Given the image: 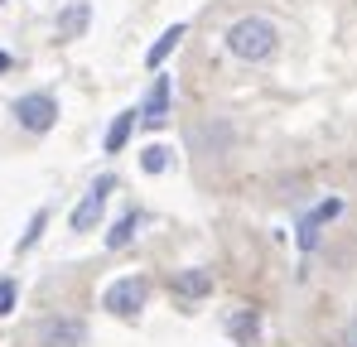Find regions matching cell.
I'll return each mask as SVG.
<instances>
[{"label":"cell","instance_id":"obj_1","mask_svg":"<svg viewBox=\"0 0 357 347\" xmlns=\"http://www.w3.org/2000/svg\"><path fill=\"white\" fill-rule=\"evenodd\" d=\"M222 44H227V54L241 58V63H266V58H275V49H280V29H275L266 15H241V20L227 24Z\"/></svg>","mask_w":357,"mask_h":347},{"label":"cell","instance_id":"obj_2","mask_svg":"<svg viewBox=\"0 0 357 347\" xmlns=\"http://www.w3.org/2000/svg\"><path fill=\"white\" fill-rule=\"evenodd\" d=\"M10 116H15L20 130H29V135H49V130L59 125V97H54V92H24V97H15Z\"/></svg>","mask_w":357,"mask_h":347},{"label":"cell","instance_id":"obj_3","mask_svg":"<svg viewBox=\"0 0 357 347\" xmlns=\"http://www.w3.org/2000/svg\"><path fill=\"white\" fill-rule=\"evenodd\" d=\"M92 328L82 318H68V314H54V318H39L34 323V343L39 347H87Z\"/></svg>","mask_w":357,"mask_h":347},{"label":"cell","instance_id":"obj_4","mask_svg":"<svg viewBox=\"0 0 357 347\" xmlns=\"http://www.w3.org/2000/svg\"><path fill=\"white\" fill-rule=\"evenodd\" d=\"M112 188H116V178H112V174H102V178H97V183L82 193V203L73 208L68 227H73V231H97L102 213H107V198H112Z\"/></svg>","mask_w":357,"mask_h":347},{"label":"cell","instance_id":"obj_5","mask_svg":"<svg viewBox=\"0 0 357 347\" xmlns=\"http://www.w3.org/2000/svg\"><path fill=\"white\" fill-rule=\"evenodd\" d=\"M145 299H150V285H145L140 275H126L116 285H107V294H102L107 314H116V318H135V314L145 309Z\"/></svg>","mask_w":357,"mask_h":347},{"label":"cell","instance_id":"obj_6","mask_svg":"<svg viewBox=\"0 0 357 347\" xmlns=\"http://www.w3.org/2000/svg\"><path fill=\"white\" fill-rule=\"evenodd\" d=\"M338 213H343V198H324V203L299 222V246H304V251H314V246H319V227H324V222H333Z\"/></svg>","mask_w":357,"mask_h":347},{"label":"cell","instance_id":"obj_7","mask_svg":"<svg viewBox=\"0 0 357 347\" xmlns=\"http://www.w3.org/2000/svg\"><path fill=\"white\" fill-rule=\"evenodd\" d=\"M92 29V0H68L59 10V39H82Z\"/></svg>","mask_w":357,"mask_h":347},{"label":"cell","instance_id":"obj_8","mask_svg":"<svg viewBox=\"0 0 357 347\" xmlns=\"http://www.w3.org/2000/svg\"><path fill=\"white\" fill-rule=\"evenodd\" d=\"M140 121L145 125H165L169 121V77L165 72H155V87H150V97L140 107Z\"/></svg>","mask_w":357,"mask_h":347},{"label":"cell","instance_id":"obj_9","mask_svg":"<svg viewBox=\"0 0 357 347\" xmlns=\"http://www.w3.org/2000/svg\"><path fill=\"white\" fill-rule=\"evenodd\" d=\"M193 145L218 160V155H227V145H232V125H227V121H208L203 130H193Z\"/></svg>","mask_w":357,"mask_h":347},{"label":"cell","instance_id":"obj_10","mask_svg":"<svg viewBox=\"0 0 357 347\" xmlns=\"http://www.w3.org/2000/svg\"><path fill=\"white\" fill-rule=\"evenodd\" d=\"M183 34H188V24H169V29L145 49V68H150V72H160V68H165V58L178 49V39H183Z\"/></svg>","mask_w":357,"mask_h":347},{"label":"cell","instance_id":"obj_11","mask_svg":"<svg viewBox=\"0 0 357 347\" xmlns=\"http://www.w3.org/2000/svg\"><path fill=\"white\" fill-rule=\"evenodd\" d=\"M135 121H140V111H121L116 121L107 125V135H102V150H107V155H121V150H126V140H130Z\"/></svg>","mask_w":357,"mask_h":347},{"label":"cell","instance_id":"obj_12","mask_svg":"<svg viewBox=\"0 0 357 347\" xmlns=\"http://www.w3.org/2000/svg\"><path fill=\"white\" fill-rule=\"evenodd\" d=\"M174 294L178 299H203V294H213V275H208V270H178Z\"/></svg>","mask_w":357,"mask_h":347},{"label":"cell","instance_id":"obj_13","mask_svg":"<svg viewBox=\"0 0 357 347\" xmlns=\"http://www.w3.org/2000/svg\"><path fill=\"white\" fill-rule=\"evenodd\" d=\"M140 222H145V213H140V208H130V213L121 217L116 227L107 231V246H112V251H121V246H130V236H135V227H140Z\"/></svg>","mask_w":357,"mask_h":347},{"label":"cell","instance_id":"obj_14","mask_svg":"<svg viewBox=\"0 0 357 347\" xmlns=\"http://www.w3.org/2000/svg\"><path fill=\"white\" fill-rule=\"evenodd\" d=\"M169 155H174L169 145H145V155H140V169H145V174H165V169H169Z\"/></svg>","mask_w":357,"mask_h":347},{"label":"cell","instance_id":"obj_15","mask_svg":"<svg viewBox=\"0 0 357 347\" xmlns=\"http://www.w3.org/2000/svg\"><path fill=\"white\" fill-rule=\"evenodd\" d=\"M44 227H49V213L39 208V213L29 217V227H24V236H20V246H15V251H29V246H34V241L44 236Z\"/></svg>","mask_w":357,"mask_h":347},{"label":"cell","instance_id":"obj_16","mask_svg":"<svg viewBox=\"0 0 357 347\" xmlns=\"http://www.w3.org/2000/svg\"><path fill=\"white\" fill-rule=\"evenodd\" d=\"M227 328H232V338L251 343V338H256V314H232V318H227Z\"/></svg>","mask_w":357,"mask_h":347},{"label":"cell","instance_id":"obj_17","mask_svg":"<svg viewBox=\"0 0 357 347\" xmlns=\"http://www.w3.org/2000/svg\"><path fill=\"white\" fill-rule=\"evenodd\" d=\"M15 299H20V285L5 275V280H0V318H5V314H15Z\"/></svg>","mask_w":357,"mask_h":347},{"label":"cell","instance_id":"obj_18","mask_svg":"<svg viewBox=\"0 0 357 347\" xmlns=\"http://www.w3.org/2000/svg\"><path fill=\"white\" fill-rule=\"evenodd\" d=\"M343 347H357V318L348 323V328H343Z\"/></svg>","mask_w":357,"mask_h":347},{"label":"cell","instance_id":"obj_19","mask_svg":"<svg viewBox=\"0 0 357 347\" xmlns=\"http://www.w3.org/2000/svg\"><path fill=\"white\" fill-rule=\"evenodd\" d=\"M10 68H15V58H10V54H5V49H0V77H5Z\"/></svg>","mask_w":357,"mask_h":347}]
</instances>
